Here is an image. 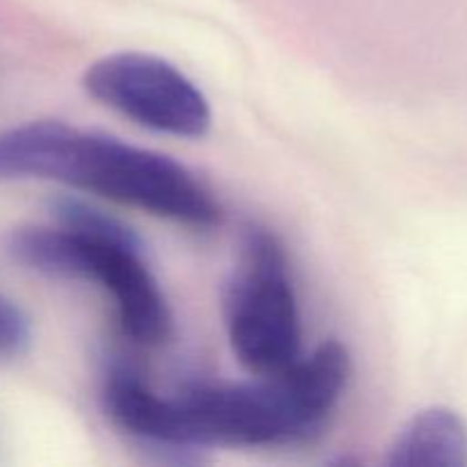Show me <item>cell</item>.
Segmentation results:
<instances>
[{
	"label": "cell",
	"mask_w": 467,
	"mask_h": 467,
	"mask_svg": "<svg viewBox=\"0 0 467 467\" xmlns=\"http://www.w3.org/2000/svg\"><path fill=\"white\" fill-rule=\"evenodd\" d=\"M5 178L64 182L194 228L222 222L219 201L185 164L62 121H32L0 132V181Z\"/></svg>",
	"instance_id": "6da1fadb"
},
{
	"label": "cell",
	"mask_w": 467,
	"mask_h": 467,
	"mask_svg": "<svg viewBox=\"0 0 467 467\" xmlns=\"http://www.w3.org/2000/svg\"><path fill=\"white\" fill-rule=\"evenodd\" d=\"M351 377L345 345L327 340L274 377L192 383L171 397L185 451L213 445L281 447L313 441L340 404Z\"/></svg>",
	"instance_id": "7a4b0ae2"
},
{
	"label": "cell",
	"mask_w": 467,
	"mask_h": 467,
	"mask_svg": "<svg viewBox=\"0 0 467 467\" xmlns=\"http://www.w3.org/2000/svg\"><path fill=\"white\" fill-rule=\"evenodd\" d=\"M9 251L44 276L99 283L112 299L123 333L137 345L158 347L171 336V310L137 233L87 235L59 223L23 226L9 237Z\"/></svg>",
	"instance_id": "3957f363"
},
{
	"label": "cell",
	"mask_w": 467,
	"mask_h": 467,
	"mask_svg": "<svg viewBox=\"0 0 467 467\" xmlns=\"http://www.w3.org/2000/svg\"><path fill=\"white\" fill-rule=\"evenodd\" d=\"M223 324L242 368L274 377L301 358V315L287 251L269 228H244L223 290Z\"/></svg>",
	"instance_id": "277c9868"
},
{
	"label": "cell",
	"mask_w": 467,
	"mask_h": 467,
	"mask_svg": "<svg viewBox=\"0 0 467 467\" xmlns=\"http://www.w3.org/2000/svg\"><path fill=\"white\" fill-rule=\"evenodd\" d=\"M82 87L105 108L162 135L196 140L210 130L213 109L181 68L149 53H114L96 59Z\"/></svg>",
	"instance_id": "5b68a950"
},
{
	"label": "cell",
	"mask_w": 467,
	"mask_h": 467,
	"mask_svg": "<svg viewBox=\"0 0 467 467\" xmlns=\"http://www.w3.org/2000/svg\"><path fill=\"white\" fill-rule=\"evenodd\" d=\"M390 467H465L467 424L445 406L420 410L401 427L388 450Z\"/></svg>",
	"instance_id": "8992f818"
},
{
	"label": "cell",
	"mask_w": 467,
	"mask_h": 467,
	"mask_svg": "<svg viewBox=\"0 0 467 467\" xmlns=\"http://www.w3.org/2000/svg\"><path fill=\"white\" fill-rule=\"evenodd\" d=\"M32 327L21 306L0 295V363L16 360L30 349Z\"/></svg>",
	"instance_id": "52a82bcc"
}]
</instances>
